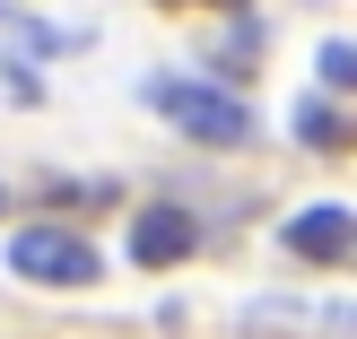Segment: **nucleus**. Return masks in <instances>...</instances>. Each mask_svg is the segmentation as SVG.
<instances>
[{
    "mask_svg": "<svg viewBox=\"0 0 357 339\" xmlns=\"http://www.w3.org/2000/svg\"><path fill=\"white\" fill-rule=\"evenodd\" d=\"M192 244H201V226H192L183 200H149V209L131 218V261H139V270H174Z\"/></svg>",
    "mask_w": 357,
    "mask_h": 339,
    "instance_id": "nucleus-4",
    "label": "nucleus"
},
{
    "mask_svg": "<svg viewBox=\"0 0 357 339\" xmlns=\"http://www.w3.org/2000/svg\"><path fill=\"white\" fill-rule=\"evenodd\" d=\"M279 253L314 261V270H349V261H357V209H340V200L296 209V218L279 226Z\"/></svg>",
    "mask_w": 357,
    "mask_h": 339,
    "instance_id": "nucleus-3",
    "label": "nucleus"
},
{
    "mask_svg": "<svg viewBox=\"0 0 357 339\" xmlns=\"http://www.w3.org/2000/svg\"><path fill=\"white\" fill-rule=\"evenodd\" d=\"M296 139H305V148H340V139H349V113L331 96H305V104H296Z\"/></svg>",
    "mask_w": 357,
    "mask_h": 339,
    "instance_id": "nucleus-5",
    "label": "nucleus"
},
{
    "mask_svg": "<svg viewBox=\"0 0 357 339\" xmlns=\"http://www.w3.org/2000/svg\"><path fill=\"white\" fill-rule=\"evenodd\" d=\"M9 270L26 278V287H96L105 253L79 235V226H17L9 235Z\"/></svg>",
    "mask_w": 357,
    "mask_h": 339,
    "instance_id": "nucleus-2",
    "label": "nucleus"
},
{
    "mask_svg": "<svg viewBox=\"0 0 357 339\" xmlns=\"http://www.w3.org/2000/svg\"><path fill=\"white\" fill-rule=\"evenodd\" d=\"M261 61V17H244L236 35H227V52H218V70H253Z\"/></svg>",
    "mask_w": 357,
    "mask_h": 339,
    "instance_id": "nucleus-7",
    "label": "nucleus"
},
{
    "mask_svg": "<svg viewBox=\"0 0 357 339\" xmlns=\"http://www.w3.org/2000/svg\"><path fill=\"white\" fill-rule=\"evenodd\" d=\"M139 96H149L183 139H201V148H253V131H261L244 96H227V87H209V79H183V70H157Z\"/></svg>",
    "mask_w": 357,
    "mask_h": 339,
    "instance_id": "nucleus-1",
    "label": "nucleus"
},
{
    "mask_svg": "<svg viewBox=\"0 0 357 339\" xmlns=\"http://www.w3.org/2000/svg\"><path fill=\"white\" fill-rule=\"evenodd\" d=\"M314 79L357 96V44H349V35H323V44H314Z\"/></svg>",
    "mask_w": 357,
    "mask_h": 339,
    "instance_id": "nucleus-6",
    "label": "nucleus"
}]
</instances>
